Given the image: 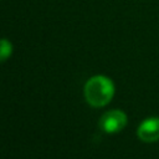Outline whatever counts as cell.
Returning a JSON list of instances; mask_svg holds the SVG:
<instances>
[{
    "label": "cell",
    "mask_w": 159,
    "mask_h": 159,
    "mask_svg": "<svg viewBox=\"0 0 159 159\" xmlns=\"http://www.w3.org/2000/svg\"><path fill=\"white\" fill-rule=\"evenodd\" d=\"M113 96L114 84L107 76H93L84 84V98L92 107H103L108 104Z\"/></svg>",
    "instance_id": "1"
},
{
    "label": "cell",
    "mask_w": 159,
    "mask_h": 159,
    "mask_svg": "<svg viewBox=\"0 0 159 159\" xmlns=\"http://www.w3.org/2000/svg\"><path fill=\"white\" fill-rule=\"evenodd\" d=\"M127 114L120 109H112L106 112L99 119V127L106 133H118L127 125Z\"/></svg>",
    "instance_id": "2"
},
{
    "label": "cell",
    "mask_w": 159,
    "mask_h": 159,
    "mask_svg": "<svg viewBox=\"0 0 159 159\" xmlns=\"http://www.w3.org/2000/svg\"><path fill=\"white\" fill-rule=\"evenodd\" d=\"M137 135L142 142L154 143L159 140V117L145 118L137 129Z\"/></svg>",
    "instance_id": "3"
},
{
    "label": "cell",
    "mask_w": 159,
    "mask_h": 159,
    "mask_svg": "<svg viewBox=\"0 0 159 159\" xmlns=\"http://www.w3.org/2000/svg\"><path fill=\"white\" fill-rule=\"evenodd\" d=\"M12 53V45L6 39H0V62L6 61Z\"/></svg>",
    "instance_id": "4"
}]
</instances>
